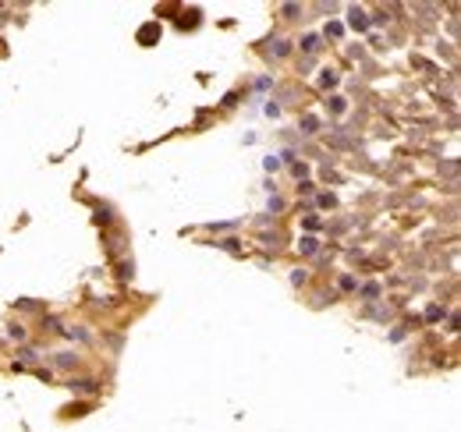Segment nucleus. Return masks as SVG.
<instances>
[{"instance_id":"obj_1","label":"nucleus","mask_w":461,"mask_h":432,"mask_svg":"<svg viewBox=\"0 0 461 432\" xmlns=\"http://www.w3.org/2000/svg\"><path fill=\"white\" fill-rule=\"evenodd\" d=\"M348 21H351L355 29H366V25H369V18H366L362 11H351V18H348Z\"/></svg>"}]
</instances>
